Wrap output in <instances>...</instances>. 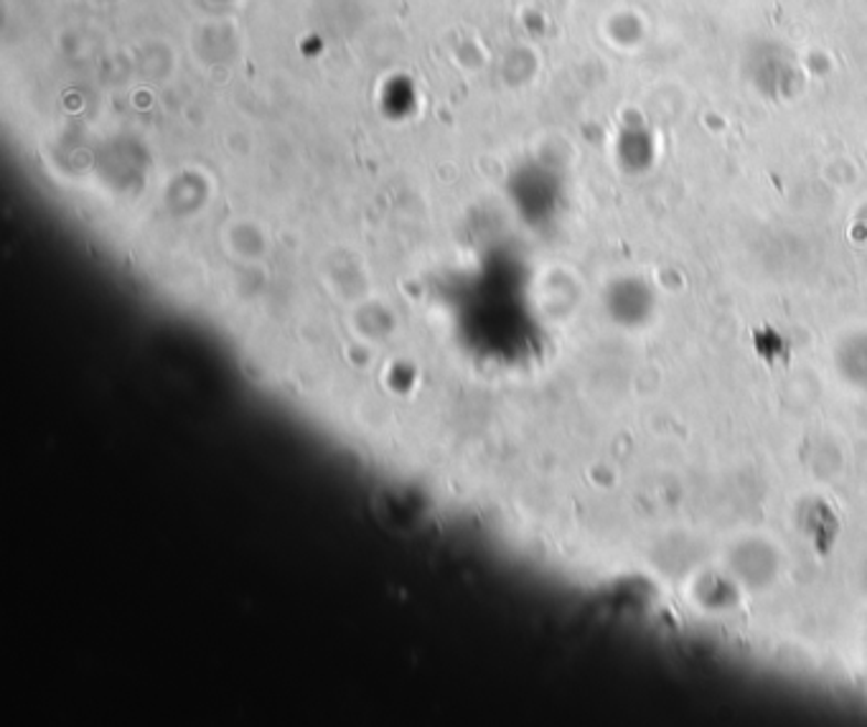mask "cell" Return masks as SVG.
Listing matches in <instances>:
<instances>
[{
    "instance_id": "6da1fadb",
    "label": "cell",
    "mask_w": 867,
    "mask_h": 727,
    "mask_svg": "<svg viewBox=\"0 0 867 727\" xmlns=\"http://www.w3.org/2000/svg\"><path fill=\"white\" fill-rule=\"evenodd\" d=\"M842 374L849 382L860 384V387H867V339H855L849 341V344L842 349Z\"/></svg>"
}]
</instances>
